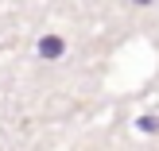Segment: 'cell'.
Instances as JSON below:
<instances>
[{"label":"cell","instance_id":"cell-1","mask_svg":"<svg viewBox=\"0 0 159 151\" xmlns=\"http://www.w3.org/2000/svg\"><path fill=\"white\" fill-rule=\"evenodd\" d=\"M39 54H43V58H58V54H62V39L58 35H47L43 43H39Z\"/></svg>","mask_w":159,"mask_h":151},{"label":"cell","instance_id":"cell-2","mask_svg":"<svg viewBox=\"0 0 159 151\" xmlns=\"http://www.w3.org/2000/svg\"><path fill=\"white\" fill-rule=\"evenodd\" d=\"M140 128H144V132H155V128H159V116H144V120H140Z\"/></svg>","mask_w":159,"mask_h":151}]
</instances>
